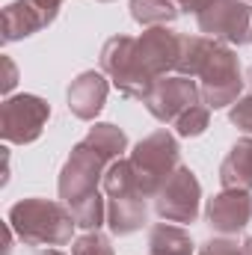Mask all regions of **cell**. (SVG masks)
Here are the masks:
<instances>
[{"mask_svg": "<svg viewBox=\"0 0 252 255\" xmlns=\"http://www.w3.org/2000/svg\"><path fill=\"white\" fill-rule=\"evenodd\" d=\"M101 71L125 95L142 101L154 80L175 74L181 60V33L169 27H148L142 36H110L101 48Z\"/></svg>", "mask_w": 252, "mask_h": 255, "instance_id": "cell-1", "label": "cell"}, {"mask_svg": "<svg viewBox=\"0 0 252 255\" xmlns=\"http://www.w3.org/2000/svg\"><path fill=\"white\" fill-rule=\"evenodd\" d=\"M175 74L199 80L202 101L211 110L232 107L244 92V71L232 45L217 42L211 36H187L181 33V60Z\"/></svg>", "mask_w": 252, "mask_h": 255, "instance_id": "cell-2", "label": "cell"}, {"mask_svg": "<svg viewBox=\"0 0 252 255\" xmlns=\"http://www.w3.org/2000/svg\"><path fill=\"white\" fill-rule=\"evenodd\" d=\"M127 148V133L113 122H95L89 128V133L71 148L68 160L63 163L57 190H60V202L68 208L80 205L83 199L98 196V187L104 184V172L110 169L113 160L122 157Z\"/></svg>", "mask_w": 252, "mask_h": 255, "instance_id": "cell-3", "label": "cell"}, {"mask_svg": "<svg viewBox=\"0 0 252 255\" xmlns=\"http://www.w3.org/2000/svg\"><path fill=\"white\" fill-rule=\"evenodd\" d=\"M9 226L27 247H63L71 241L77 223L65 202L54 199H21L9 208Z\"/></svg>", "mask_w": 252, "mask_h": 255, "instance_id": "cell-4", "label": "cell"}, {"mask_svg": "<svg viewBox=\"0 0 252 255\" xmlns=\"http://www.w3.org/2000/svg\"><path fill=\"white\" fill-rule=\"evenodd\" d=\"M101 190L107 196V226L113 235L127 238L148 223V196L139 190L127 157L110 163V169L104 172Z\"/></svg>", "mask_w": 252, "mask_h": 255, "instance_id": "cell-5", "label": "cell"}, {"mask_svg": "<svg viewBox=\"0 0 252 255\" xmlns=\"http://www.w3.org/2000/svg\"><path fill=\"white\" fill-rule=\"evenodd\" d=\"M130 166H133V175H136V184L139 190L145 193L148 199H154L157 190L169 181V175L181 166V145H178V136L166 128L142 136L133 151H130Z\"/></svg>", "mask_w": 252, "mask_h": 255, "instance_id": "cell-6", "label": "cell"}, {"mask_svg": "<svg viewBox=\"0 0 252 255\" xmlns=\"http://www.w3.org/2000/svg\"><path fill=\"white\" fill-rule=\"evenodd\" d=\"M51 119V104L39 95L21 92L6 95L0 104V136L15 145H30L42 136V130Z\"/></svg>", "mask_w": 252, "mask_h": 255, "instance_id": "cell-7", "label": "cell"}, {"mask_svg": "<svg viewBox=\"0 0 252 255\" xmlns=\"http://www.w3.org/2000/svg\"><path fill=\"white\" fill-rule=\"evenodd\" d=\"M196 24L202 36H211L226 45H252V3L247 0H211Z\"/></svg>", "mask_w": 252, "mask_h": 255, "instance_id": "cell-8", "label": "cell"}, {"mask_svg": "<svg viewBox=\"0 0 252 255\" xmlns=\"http://www.w3.org/2000/svg\"><path fill=\"white\" fill-rule=\"evenodd\" d=\"M145 110L163 122V125H175V119H181L187 110L196 104H202V89L199 80L184 77V74H166L160 80H154V86L148 89V95L142 98Z\"/></svg>", "mask_w": 252, "mask_h": 255, "instance_id": "cell-9", "label": "cell"}, {"mask_svg": "<svg viewBox=\"0 0 252 255\" xmlns=\"http://www.w3.org/2000/svg\"><path fill=\"white\" fill-rule=\"evenodd\" d=\"M202 205V184L190 166H178L154 196V211L166 223H196Z\"/></svg>", "mask_w": 252, "mask_h": 255, "instance_id": "cell-10", "label": "cell"}, {"mask_svg": "<svg viewBox=\"0 0 252 255\" xmlns=\"http://www.w3.org/2000/svg\"><path fill=\"white\" fill-rule=\"evenodd\" d=\"M205 220L211 232L223 238L244 232L252 223V190H220L214 199H208Z\"/></svg>", "mask_w": 252, "mask_h": 255, "instance_id": "cell-11", "label": "cell"}, {"mask_svg": "<svg viewBox=\"0 0 252 255\" xmlns=\"http://www.w3.org/2000/svg\"><path fill=\"white\" fill-rule=\"evenodd\" d=\"M57 6L45 3V0H15L3 9V42H21L39 30H45L54 18H57Z\"/></svg>", "mask_w": 252, "mask_h": 255, "instance_id": "cell-12", "label": "cell"}, {"mask_svg": "<svg viewBox=\"0 0 252 255\" xmlns=\"http://www.w3.org/2000/svg\"><path fill=\"white\" fill-rule=\"evenodd\" d=\"M110 77L104 71H80L71 86H68V110L71 116H77L80 122H95V116L104 110L107 104V92H110Z\"/></svg>", "mask_w": 252, "mask_h": 255, "instance_id": "cell-13", "label": "cell"}, {"mask_svg": "<svg viewBox=\"0 0 252 255\" xmlns=\"http://www.w3.org/2000/svg\"><path fill=\"white\" fill-rule=\"evenodd\" d=\"M223 190H252V136H241L220 163Z\"/></svg>", "mask_w": 252, "mask_h": 255, "instance_id": "cell-14", "label": "cell"}, {"mask_svg": "<svg viewBox=\"0 0 252 255\" xmlns=\"http://www.w3.org/2000/svg\"><path fill=\"white\" fill-rule=\"evenodd\" d=\"M196 244L187 229L172 223H154L148 229V255H193Z\"/></svg>", "mask_w": 252, "mask_h": 255, "instance_id": "cell-15", "label": "cell"}, {"mask_svg": "<svg viewBox=\"0 0 252 255\" xmlns=\"http://www.w3.org/2000/svg\"><path fill=\"white\" fill-rule=\"evenodd\" d=\"M127 9H130V18L145 30L148 27H166L181 15V9L172 0H130Z\"/></svg>", "mask_w": 252, "mask_h": 255, "instance_id": "cell-16", "label": "cell"}, {"mask_svg": "<svg viewBox=\"0 0 252 255\" xmlns=\"http://www.w3.org/2000/svg\"><path fill=\"white\" fill-rule=\"evenodd\" d=\"M211 125V107L202 101V104H196L193 110H187L181 119H175V133L178 136H202L205 130Z\"/></svg>", "mask_w": 252, "mask_h": 255, "instance_id": "cell-17", "label": "cell"}, {"mask_svg": "<svg viewBox=\"0 0 252 255\" xmlns=\"http://www.w3.org/2000/svg\"><path fill=\"white\" fill-rule=\"evenodd\" d=\"M71 255H116V250H113V241L107 235H101V229H95V232L74 238Z\"/></svg>", "mask_w": 252, "mask_h": 255, "instance_id": "cell-18", "label": "cell"}, {"mask_svg": "<svg viewBox=\"0 0 252 255\" xmlns=\"http://www.w3.org/2000/svg\"><path fill=\"white\" fill-rule=\"evenodd\" d=\"M229 122L238 128V130H244L247 136H252V95H241V98L232 104Z\"/></svg>", "mask_w": 252, "mask_h": 255, "instance_id": "cell-19", "label": "cell"}, {"mask_svg": "<svg viewBox=\"0 0 252 255\" xmlns=\"http://www.w3.org/2000/svg\"><path fill=\"white\" fill-rule=\"evenodd\" d=\"M199 255H244V250L229 238H211V241L202 244Z\"/></svg>", "mask_w": 252, "mask_h": 255, "instance_id": "cell-20", "label": "cell"}, {"mask_svg": "<svg viewBox=\"0 0 252 255\" xmlns=\"http://www.w3.org/2000/svg\"><path fill=\"white\" fill-rule=\"evenodd\" d=\"M172 3H175L181 12H193V15H199V12H202L211 0H172Z\"/></svg>", "mask_w": 252, "mask_h": 255, "instance_id": "cell-21", "label": "cell"}, {"mask_svg": "<svg viewBox=\"0 0 252 255\" xmlns=\"http://www.w3.org/2000/svg\"><path fill=\"white\" fill-rule=\"evenodd\" d=\"M6 63V80H3V92H9L12 86H15V65H12V60H3Z\"/></svg>", "mask_w": 252, "mask_h": 255, "instance_id": "cell-22", "label": "cell"}, {"mask_svg": "<svg viewBox=\"0 0 252 255\" xmlns=\"http://www.w3.org/2000/svg\"><path fill=\"white\" fill-rule=\"evenodd\" d=\"M241 250H244V255H252V238L244 241V247H241Z\"/></svg>", "mask_w": 252, "mask_h": 255, "instance_id": "cell-23", "label": "cell"}, {"mask_svg": "<svg viewBox=\"0 0 252 255\" xmlns=\"http://www.w3.org/2000/svg\"><path fill=\"white\" fill-rule=\"evenodd\" d=\"M33 255H63L60 250H36Z\"/></svg>", "mask_w": 252, "mask_h": 255, "instance_id": "cell-24", "label": "cell"}, {"mask_svg": "<svg viewBox=\"0 0 252 255\" xmlns=\"http://www.w3.org/2000/svg\"><path fill=\"white\" fill-rule=\"evenodd\" d=\"M45 3H51V6H57V9H60V6H63L65 0H45Z\"/></svg>", "mask_w": 252, "mask_h": 255, "instance_id": "cell-25", "label": "cell"}, {"mask_svg": "<svg viewBox=\"0 0 252 255\" xmlns=\"http://www.w3.org/2000/svg\"><path fill=\"white\" fill-rule=\"evenodd\" d=\"M247 83H250V86H252V68H250V77H247Z\"/></svg>", "mask_w": 252, "mask_h": 255, "instance_id": "cell-26", "label": "cell"}, {"mask_svg": "<svg viewBox=\"0 0 252 255\" xmlns=\"http://www.w3.org/2000/svg\"><path fill=\"white\" fill-rule=\"evenodd\" d=\"M98 3H113V0H98Z\"/></svg>", "mask_w": 252, "mask_h": 255, "instance_id": "cell-27", "label": "cell"}, {"mask_svg": "<svg viewBox=\"0 0 252 255\" xmlns=\"http://www.w3.org/2000/svg\"><path fill=\"white\" fill-rule=\"evenodd\" d=\"M247 3H252V0H247Z\"/></svg>", "mask_w": 252, "mask_h": 255, "instance_id": "cell-28", "label": "cell"}]
</instances>
